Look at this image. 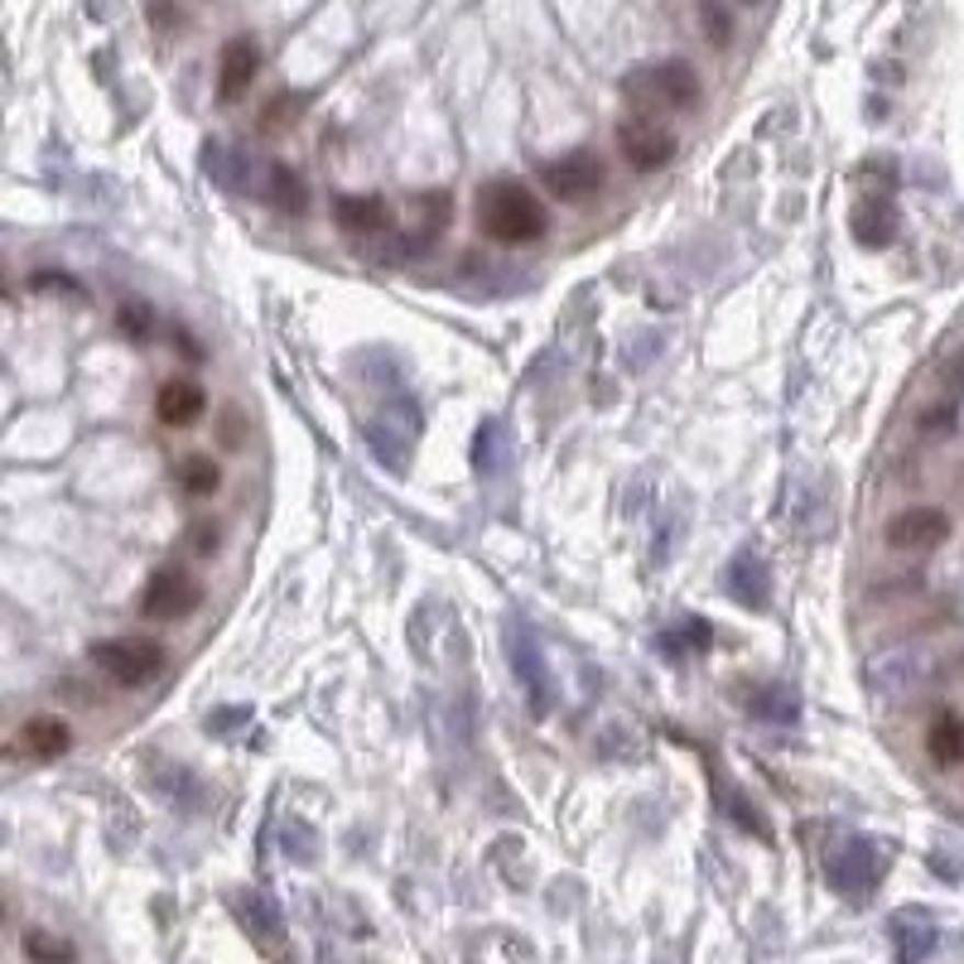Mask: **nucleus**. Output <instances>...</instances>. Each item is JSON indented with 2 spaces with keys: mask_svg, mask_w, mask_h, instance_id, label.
<instances>
[{
  "mask_svg": "<svg viewBox=\"0 0 964 964\" xmlns=\"http://www.w3.org/2000/svg\"><path fill=\"white\" fill-rule=\"evenodd\" d=\"M478 227L487 241L502 247H526V241L545 237V207L535 203V193L517 179H492L478 193Z\"/></svg>",
  "mask_w": 964,
  "mask_h": 964,
  "instance_id": "nucleus-1",
  "label": "nucleus"
},
{
  "mask_svg": "<svg viewBox=\"0 0 964 964\" xmlns=\"http://www.w3.org/2000/svg\"><path fill=\"white\" fill-rule=\"evenodd\" d=\"M622 92H627V102L642 106L646 116H656V112H690V106L700 102V78H694L690 64L670 58V64H656V68H637Z\"/></svg>",
  "mask_w": 964,
  "mask_h": 964,
  "instance_id": "nucleus-2",
  "label": "nucleus"
},
{
  "mask_svg": "<svg viewBox=\"0 0 964 964\" xmlns=\"http://www.w3.org/2000/svg\"><path fill=\"white\" fill-rule=\"evenodd\" d=\"M92 661L102 666V676H112L116 685H145V680L160 676L165 646L155 637H112V642L92 646Z\"/></svg>",
  "mask_w": 964,
  "mask_h": 964,
  "instance_id": "nucleus-3",
  "label": "nucleus"
},
{
  "mask_svg": "<svg viewBox=\"0 0 964 964\" xmlns=\"http://www.w3.org/2000/svg\"><path fill=\"white\" fill-rule=\"evenodd\" d=\"M502 637H507L511 666H517V680H521V685H526V694H531V710H535V714H551V704H555V680H551V666H545V651H541V642H535V632H531L521 617H511Z\"/></svg>",
  "mask_w": 964,
  "mask_h": 964,
  "instance_id": "nucleus-4",
  "label": "nucleus"
},
{
  "mask_svg": "<svg viewBox=\"0 0 964 964\" xmlns=\"http://www.w3.org/2000/svg\"><path fill=\"white\" fill-rule=\"evenodd\" d=\"M541 184L559 203H583L608 184V165L598 160L593 150H569V155H559V160L541 165Z\"/></svg>",
  "mask_w": 964,
  "mask_h": 964,
  "instance_id": "nucleus-5",
  "label": "nucleus"
},
{
  "mask_svg": "<svg viewBox=\"0 0 964 964\" xmlns=\"http://www.w3.org/2000/svg\"><path fill=\"white\" fill-rule=\"evenodd\" d=\"M617 150L637 174H651V169H666L670 160H676L680 145L656 116H632V121H622L617 126Z\"/></svg>",
  "mask_w": 964,
  "mask_h": 964,
  "instance_id": "nucleus-6",
  "label": "nucleus"
},
{
  "mask_svg": "<svg viewBox=\"0 0 964 964\" xmlns=\"http://www.w3.org/2000/svg\"><path fill=\"white\" fill-rule=\"evenodd\" d=\"M883 541L901 555H926L950 541V517L941 507H901L883 526Z\"/></svg>",
  "mask_w": 964,
  "mask_h": 964,
  "instance_id": "nucleus-7",
  "label": "nucleus"
},
{
  "mask_svg": "<svg viewBox=\"0 0 964 964\" xmlns=\"http://www.w3.org/2000/svg\"><path fill=\"white\" fill-rule=\"evenodd\" d=\"M883 877V853H877L869 839H844L835 853H829V883L849 897H869Z\"/></svg>",
  "mask_w": 964,
  "mask_h": 964,
  "instance_id": "nucleus-8",
  "label": "nucleus"
},
{
  "mask_svg": "<svg viewBox=\"0 0 964 964\" xmlns=\"http://www.w3.org/2000/svg\"><path fill=\"white\" fill-rule=\"evenodd\" d=\"M199 608V583H193L184 569H160L150 583H145V598H140V613L150 622H179Z\"/></svg>",
  "mask_w": 964,
  "mask_h": 964,
  "instance_id": "nucleus-9",
  "label": "nucleus"
},
{
  "mask_svg": "<svg viewBox=\"0 0 964 964\" xmlns=\"http://www.w3.org/2000/svg\"><path fill=\"white\" fill-rule=\"evenodd\" d=\"M72 748V728L58 714H34L30 724L15 734V748L10 758H34V762H54Z\"/></svg>",
  "mask_w": 964,
  "mask_h": 964,
  "instance_id": "nucleus-10",
  "label": "nucleus"
},
{
  "mask_svg": "<svg viewBox=\"0 0 964 964\" xmlns=\"http://www.w3.org/2000/svg\"><path fill=\"white\" fill-rule=\"evenodd\" d=\"M724 589H728V598H734V603L752 608V613H758V608H767V589H772V575H767L762 555L752 551V545H742V551L728 559Z\"/></svg>",
  "mask_w": 964,
  "mask_h": 964,
  "instance_id": "nucleus-11",
  "label": "nucleus"
},
{
  "mask_svg": "<svg viewBox=\"0 0 964 964\" xmlns=\"http://www.w3.org/2000/svg\"><path fill=\"white\" fill-rule=\"evenodd\" d=\"M333 223L352 231V237H382L390 227V207H386V199H376V193H338Z\"/></svg>",
  "mask_w": 964,
  "mask_h": 964,
  "instance_id": "nucleus-12",
  "label": "nucleus"
},
{
  "mask_svg": "<svg viewBox=\"0 0 964 964\" xmlns=\"http://www.w3.org/2000/svg\"><path fill=\"white\" fill-rule=\"evenodd\" d=\"M256 68H261V54H256L251 39H231L223 48V68H217V97L223 102H237L247 97V88L256 82Z\"/></svg>",
  "mask_w": 964,
  "mask_h": 964,
  "instance_id": "nucleus-13",
  "label": "nucleus"
},
{
  "mask_svg": "<svg viewBox=\"0 0 964 964\" xmlns=\"http://www.w3.org/2000/svg\"><path fill=\"white\" fill-rule=\"evenodd\" d=\"M203 410H207L203 386L179 382V376H174V382H165L160 396H155V415H160V424H169V430H189Z\"/></svg>",
  "mask_w": 964,
  "mask_h": 964,
  "instance_id": "nucleus-14",
  "label": "nucleus"
},
{
  "mask_svg": "<svg viewBox=\"0 0 964 964\" xmlns=\"http://www.w3.org/2000/svg\"><path fill=\"white\" fill-rule=\"evenodd\" d=\"M893 945H897V964H921L935 950V926L921 911H897L893 917Z\"/></svg>",
  "mask_w": 964,
  "mask_h": 964,
  "instance_id": "nucleus-15",
  "label": "nucleus"
},
{
  "mask_svg": "<svg viewBox=\"0 0 964 964\" xmlns=\"http://www.w3.org/2000/svg\"><path fill=\"white\" fill-rule=\"evenodd\" d=\"M926 752H931L941 767L964 762V718L960 714H935L931 718V734H926Z\"/></svg>",
  "mask_w": 964,
  "mask_h": 964,
  "instance_id": "nucleus-16",
  "label": "nucleus"
},
{
  "mask_svg": "<svg viewBox=\"0 0 964 964\" xmlns=\"http://www.w3.org/2000/svg\"><path fill=\"white\" fill-rule=\"evenodd\" d=\"M265 199H271L280 213H304V207H309V184H304L290 165H271V174H265Z\"/></svg>",
  "mask_w": 964,
  "mask_h": 964,
  "instance_id": "nucleus-17",
  "label": "nucleus"
},
{
  "mask_svg": "<svg viewBox=\"0 0 964 964\" xmlns=\"http://www.w3.org/2000/svg\"><path fill=\"white\" fill-rule=\"evenodd\" d=\"M179 487H184L189 497H213L217 487H223V468H217L207 454H193L179 463Z\"/></svg>",
  "mask_w": 964,
  "mask_h": 964,
  "instance_id": "nucleus-18",
  "label": "nucleus"
},
{
  "mask_svg": "<svg viewBox=\"0 0 964 964\" xmlns=\"http://www.w3.org/2000/svg\"><path fill=\"white\" fill-rule=\"evenodd\" d=\"M24 955L34 964H78V945L64 941V935H48V931H24Z\"/></svg>",
  "mask_w": 964,
  "mask_h": 964,
  "instance_id": "nucleus-19",
  "label": "nucleus"
},
{
  "mask_svg": "<svg viewBox=\"0 0 964 964\" xmlns=\"http://www.w3.org/2000/svg\"><path fill=\"white\" fill-rule=\"evenodd\" d=\"M694 15H700V30H704V39H710L714 48L734 44V10H728L724 0H700V5H694Z\"/></svg>",
  "mask_w": 964,
  "mask_h": 964,
  "instance_id": "nucleus-20",
  "label": "nucleus"
},
{
  "mask_svg": "<svg viewBox=\"0 0 964 964\" xmlns=\"http://www.w3.org/2000/svg\"><path fill=\"white\" fill-rule=\"evenodd\" d=\"M853 231H859L863 247H883V241L893 237V213L877 203H863L859 213H853Z\"/></svg>",
  "mask_w": 964,
  "mask_h": 964,
  "instance_id": "nucleus-21",
  "label": "nucleus"
},
{
  "mask_svg": "<svg viewBox=\"0 0 964 964\" xmlns=\"http://www.w3.org/2000/svg\"><path fill=\"white\" fill-rule=\"evenodd\" d=\"M415 213H420V223H424V237H434V231L454 217V199H449L444 189H439V193H420V199H415Z\"/></svg>",
  "mask_w": 964,
  "mask_h": 964,
  "instance_id": "nucleus-22",
  "label": "nucleus"
},
{
  "mask_svg": "<svg viewBox=\"0 0 964 964\" xmlns=\"http://www.w3.org/2000/svg\"><path fill=\"white\" fill-rule=\"evenodd\" d=\"M758 714H762V718H781V724H796V718H801L796 694H791V690H767V694H758Z\"/></svg>",
  "mask_w": 964,
  "mask_h": 964,
  "instance_id": "nucleus-23",
  "label": "nucleus"
},
{
  "mask_svg": "<svg viewBox=\"0 0 964 964\" xmlns=\"http://www.w3.org/2000/svg\"><path fill=\"white\" fill-rule=\"evenodd\" d=\"M680 627H685V632H680V637H661L666 651H680V646H694V651H704V646L714 642L710 622H700V617H694V622H680Z\"/></svg>",
  "mask_w": 964,
  "mask_h": 964,
  "instance_id": "nucleus-24",
  "label": "nucleus"
},
{
  "mask_svg": "<svg viewBox=\"0 0 964 964\" xmlns=\"http://www.w3.org/2000/svg\"><path fill=\"white\" fill-rule=\"evenodd\" d=\"M295 112H299V97H275V102H265V112H261V126L265 131H285L290 121H295Z\"/></svg>",
  "mask_w": 964,
  "mask_h": 964,
  "instance_id": "nucleus-25",
  "label": "nucleus"
},
{
  "mask_svg": "<svg viewBox=\"0 0 964 964\" xmlns=\"http://www.w3.org/2000/svg\"><path fill=\"white\" fill-rule=\"evenodd\" d=\"M121 333L150 338V309H145V304H126V309H121Z\"/></svg>",
  "mask_w": 964,
  "mask_h": 964,
  "instance_id": "nucleus-26",
  "label": "nucleus"
},
{
  "mask_svg": "<svg viewBox=\"0 0 964 964\" xmlns=\"http://www.w3.org/2000/svg\"><path fill=\"white\" fill-rule=\"evenodd\" d=\"M34 290H78L82 295V285H72L68 275H54V271H44V275H34Z\"/></svg>",
  "mask_w": 964,
  "mask_h": 964,
  "instance_id": "nucleus-27",
  "label": "nucleus"
},
{
  "mask_svg": "<svg viewBox=\"0 0 964 964\" xmlns=\"http://www.w3.org/2000/svg\"><path fill=\"white\" fill-rule=\"evenodd\" d=\"M199 541V555H213L217 551V531L213 526H199V531H189V545Z\"/></svg>",
  "mask_w": 964,
  "mask_h": 964,
  "instance_id": "nucleus-28",
  "label": "nucleus"
}]
</instances>
